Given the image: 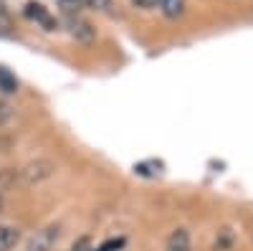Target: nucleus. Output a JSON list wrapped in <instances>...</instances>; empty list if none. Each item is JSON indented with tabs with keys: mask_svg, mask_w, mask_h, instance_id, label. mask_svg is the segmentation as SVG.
<instances>
[{
	"mask_svg": "<svg viewBox=\"0 0 253 251\" xmlns=\"http://www.w3.org/2000/svg\"><path fill=\"white\" fill-rule=\"evenodd\" d=\"M63 23H66V31L71 38H76L79 44L91 46L96 41V28L89 23L81 13H63Z\"/></svg>",
	"mask_w": 253,
	"mask_h": 251,
	"instance_id": "nucleus-1",
	"label": "nucleus"
},
{
	"mask_svg": "<svg viewBox=\"0 0 253 251\" xmlns=\"http://www.w3.org/2000/svg\"><path fill=\"white\" fill-rule=\"evenodd\" d=\"M53 170H56L53 162H48V160H36V162H28L23 170H18V175H20V180H23V185H36V183H41V180L51 178Z\"/></svg>",
	"mask_w": 253,
	"mask_h": 251,
	"instance_id": "nucleus-2",
	"label": "nucleus"
},
{
	"mask_svg": "<svg viewBox=\"0 0 253 251\" xmlns=\"http://www.w3.org/2000/svg\"><path fill=\"white\" fill-rule=\"evenodd\" d=\"M58 239H61V226L51 223L46 228H41V231H36V236L28 241V251H53Z\"/></svg>",
	"mask_w": 253,
	"mask_h": 251,
	"instance_id": "nucleus-3",
	"label": "nucleus"
},
{
	"mask_svg": "<svg viewBox=\"0 0 253 251\" xmlns=\"http://www.w3.org/2000/svg\"><path fill=\"white\" fill-rule=\"evenodd\" d=\"M26 15L33 20V23H38L43 31H56V18L48 13V8H43L41 3H28L26 5Z\"/></svg>",
	"mask_w": 253,
	"mask_h": 251,
	"instance_id": "nucleus-4",
	"label": "nucleus"
},
{
	"mask_svg": "<svg viewBox=\"0 0 253 251\" xmlns=\"http://www.w3.org/2000/svg\"><path fill=\"white\" fill-rule=\"evenodd\" d=\"M165 251H193V239H190L187 228H175L165 241Z\"/></svg>",
	"mask_w": 253,
	"mask_h": 251,
	"instance_id": "nucleus-5",
	"label": "nucleus"
},
{
	"mask_svg": "<svg viewBox=\"0 0 253 251\" xmlns=\"http://www.w3.org/2000/svg\"><path fill=\"white\" fill-rule=\"evenodd\" d=\"M20 241V228L0 223V251H10L15 249V244Z\"/></svg>",
	"mask_w": 253,
	"mask_h": 251,
	"instance_id": "nucleus-6",
	"label": "nucleus"
},
{
	"mask_svg": "<svg viewBox=\"0 0 253 251\" xmlns=\"http://www.w3.org/2000/svg\"><path fill=\"white\" fill-rule=\"evenodd\" d=\"M155 5L165 18H180L185 13V0H155Z\"/></svg>",
	"mask_w": 253,
	"mask_h": 251,
	"instance_id": "nucleus-7",
	"label": "nucleus"
},
{
	"mask_svg": "<svg viewBox=\"0 0 253 251\" xmlns=\"http://www.w3.org/2000/svg\"><path fill=\"white\" fill-rule=\"evenodd\" d=\"M0 92H3V94H15L18 92V79L5 66H0Z\"/></svg>",
	"mask_w": 253,
	"mask_h": 251,
	"instance_id": "nucleus-8",
	"label": "nucleus"
},
{
	"mask_svg": "<svg viewBox=\"0 0 253 251\" xmlns=\"http://www.w3.org/2000/svg\"><path fill=\"white\" fill-rule=\"evenodd\" d=\"M81 8H91V10H99V13H112L114 3L112 0H79Z\"/></svg>",
	"mask_w": 253,
	"mask_h": 251,
	"instance_id": "nucleus-9",
	"label": "nucleus"
},
{
	"mask_svg": "<svg viewBox=\"0 0 253 251\" xmlns=\"http://www.w3.org/2000/svg\"><path fill=\"white\" fill-rule=\"evenodd\" d=\"M56 3L61 5L63 13H79L81 5H79V0H56Z\"/></svg>",
	"mask_w": 253,
	"mask_h": 251,
	"instance_id": "nucleus-10",
	"label": "nucleus"
},
{
	"mask_svg": "<svg viewBox=\"0 0 253 251\" xmlns=\"http://www.w3.org/2000/svg\"><path fill=\"white\" fill-rule=\"evenodd\" d=\"M122 246H124V239H112L107 244H101L96 251H114V249H122Z\"/></svg>",
	"mask_w": 253,
	"mask_h": 251,
	"instance_id": "nucleus-11",
	"label": "nucleus"
},
{
	"mask_svg": "<svg viewBox=\"0 0 253 251\" xmlns=\"http://www.w3.org/2000/svg\"><path fill=\"white\" fill-rule=\"evenodd\" d=\"M10 117H13V109L8 107L5 101H0V124H5V122H8Z\"/></svg>",
	"mask_w": 253,
	"mask_h": 251,
	"instance_id": "nucleus-12",
	"label": "nucleus"
},
{
	"mask_svg": "<svg viewBox=\"0 0 253 251\" xmlns=\"http://www.w3.org/2000/svg\"><path fill=\"white\" fill-rule=\"evenodd\" d=\"M69 251H89V239H79V241H76V244H74Z\"/></svg>",
	"mask_w": 253,
	"mask_h": 251,
	"instance_id": "nucleus-13",
	"label": "nucleus"
},
{
	"mask_svg": "<svg viewBox=\"0 0 253 251\" xmlns=\"http://www.w3.org/2000/svg\"><path fill=\"white\" fill-rule=\"evenodd\" d=\"M132 5H137V8H152L155 5V0H129Z\"/></svg>",
	"mask_w": 253,
	"mask_h": 251,
	"instance_id": "nucleus-14",
	"label": "nucleus"
},
{
	"mask_svg": "<svg viewBox=\"0 0 253 251\" xmlns=\"http://www.w3.org/2000/svg\"><path fill=\"white\" fill-rule=\"evenodd\" d=\"M0 208H3V198H0Z\"/></svg>",
	"mask_w": 253,
	"mask_h": 251,
	"instance_id": "nucleus-15",
	"label": "nucleus"
}]
</instances>
